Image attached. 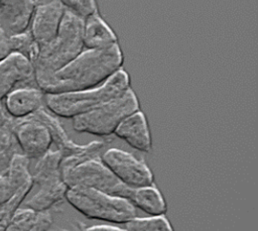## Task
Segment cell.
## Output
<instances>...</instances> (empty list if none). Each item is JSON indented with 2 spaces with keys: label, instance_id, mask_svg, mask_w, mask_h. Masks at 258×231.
Listing matches in <instances>:
<instances>
[{
  "label": "cell",
  "instance_id": "obj_15",
  "mask_svg": "<svg viewBox=\"0 0 258 231\" xmlns=\"http://www.w3.org/2000/svg\"><path fill=\"white\" fill-rule=\"evenodd\" d=\"M83 42L87 49H100L118 43V38L97 11L84 17Z\"/></svg>",
  "mask_w": 258,
  "mask_h": 231
},
{
  "label": "cell",
  "instance_id": "obj_17",
  "mask_svg": "<svg viewBox=\"0 0 258 231\" xmlns=\"http://www.w3.org/2000/svg\"><path fill=\"white\" fill-rule=\"evenodd\" d=\"M28 118L42 123L48 129L52 138V143L56 145V149L62 153V156L77 153L85 147V144H78L71 140L58 119L43 106L28 116Z\"/></svg>",
  "mask_w": 258,
  "mask_h": 231
},
{
  "label": "cell",
  "instance_id": "obj_19",
  "mask_svg": "<svg viewBox=\"0 0 258 231\" xmlns=\"http://www.w3.org/2000/svg\"><path fill=\"white\" fill-rule=\"evenodd\" d=\"M127 200L135 207L143 212L158 216L166 213V203L160 192L151 186L131 188Z\"/></svg>",
  "mask_w": 258,
  "mask_h": 231
},
{
  "label": "cell",
  "instance_id": "obj_10",
  "mask_svg": "<svg viewBox=\"0 0 258 231\" xmlns=\"http://www.w3.org/2000/svg\"><path fill=\"white\" fill-rule=\"evenodd\" d=\"M20 84L34 87V68L25 56L12 52L0 63V100Z\"/></svg>",
  "mask_w": 258,
  "mask_h": 231
},
{
  "label": "cell",
  "instance_id": "obj_4",
  "mask_svg": "<svg viewBox=\"0 0 258 231\" xmlns=\"http://www.w3.org/2000/svg\"><path fill=\"white\" fill-rule=\"evenodd\" d=\"M64 198L90 219L125 224L137 216L136 208L127 199L93 189L68 188Z\"/></svg>",
  "mask_w": 258,
  "mask_h": 231
},
{
  "label": "cell",
  "instance_id": "obj_26",
  "mask_svg": "<svg viewBox=\"0 0 258 231\" xmlns=\"http://www.w3.org/2000/svg\"><path fill=\"white\" fill-rule=\"evenodd\" d=\"M11 53L9 45V35L0 28V63Z\"/></svg>",
  "mask_w": 258,
  "mask_h": 231
},
{
  "label": "cell",
  "instance_id": "obj_13",
  "mask_svg": "<svg viewBox=\"0 0 258 231\" xmlns=\"http://www.w3.org/2000/svg\"><path fill=\"white\" fill-rule=\"evenodd\" d=\"M44 93L37 87L15 88L4 98L3 103L8 116L23 119L43 106Z\"/></svg>",
  "mask_w": 258,
  "mask_h": 231
},
{
  "label": "cell",
  "instance_id": "obj_21",
  "mask_svg": "<svg viewBox=\"0 0 258 231\" xmlns=\"http://www.w3.org/2000/svg\"><path fill=\"white\" fill-rule=\"evenodd\" d=\"M20 152L10 125L0 127V176H5L14 154Z\"/></svg>",
  "mask_w": 258,
  "mask_h": 231
},
{
  "label": "cell",
  "instance_id": "obj_14",
  "mask_svg": "<svg viewBox=\"0 0 258 231\" xmlns=\"http://www.w3.org/2000/svg\"><path fill=\"white\" fill-rule=\"evenodd\" d=\"M37 186L38 190L30 198L23 201L22 207L35 211H47L60 202L68 191V186L62 181L61 176L45 180Z\"/></svg>",
  "mask_w": 258,
  "mask_h": 231
},
{
  "label": "cell",
  "instance_id": "obj_5",
  "mask_svg": "<svg viewBox=\"0 0 258 231\" xmlns=\"http://www.w3.org/2000/svg\"><path fill=\"white\" fill-rule=\"evenodd\" d=\"M139 110V102L129 88L121 96L89 111L73 117V128L78 132L97 136H109L128 115Z\"/></svg>",
  "mask_w": 258,
  "mask_h": 231
},
{
  "label": "cell",
  "instance_id": "obj_28",
  "mask_svg": "<svg viewBox=\"0 0 258 231\" xmlns=\"http://www.w3.org/2000/svg\"><path fill=\"white\" fill-rule=\"evenodd\" d=\"M12 118H10L5 110V107H4V103L3 101L0 100V127L2 126H5L7 124L10 123Z\"/></svg>",
  "mask_w": 258,
  "mask_h": 231
},
{
  "label": "cell",
  "instance_id": "obj_1",
  "mask_svg": "<svg viewBox=\"0 0 258 231\" xmlns=\"http://www.w3.org/2000/svg\"><path fill=\"white\" fill-rule=\"evenodd\" d=\"M123 61V52L118 43L100 49L86 48L37 88L44 94L91 89L103 84L122 69Z\"/></svg>",
  "mask_w": 258,
  "mask_h": 231
},
{
  "label": "cell",
  "instance_id": "obj_7",
  "mask_svg": "<svg viewBox=\"0 0 258 231\" xmlns=\"http://www.w3.org/2000/svg\"><path fill=\"white\" fill-rule=\"evenodd\" d=\"M102 162L112 174L129 188L153 184V174L142 160L119 148H109L101 154Z\"/></svg>",
  "mask_w": 258,
  "mask_h": 231
},
{
  "label": "cell",
  "instance_id": "obj_12",
  "mask_svg": "<svg viewBox=\"0 0 258 231\" xmlns=\"http://www.w3.org/2000/svg\"><path fill=\"white\" fill-rule=\"evenodd\" d=\"M114 134L139 151L149 152L152 148L147 120L140 110L125 117L116 127Z\"/></svg>",
  "mask_w": 258,
  "mask_h": 231
},
{
  "label": "cell",
  "instance_id": "obj_8",
  "mask_svg": "<svg viewBox=\"0 0 258 231\" xmlns=\"http://www.w3.org/2000/svg\"><path fill=\"white\" fill-rule=\"evenodd\" d=\"M9 125L20 152L29 159H37L50 149L52 138L42 123L26 117L11 119Z\"/></svg>",
  "mask_w": 258,
  "mask_h": 231
},
{
  "label": "cell",
  "instance_id": "obj_27",
  "mask_svg": "<svg viewBox=\"0 0 258 231\" xmlns=\"http://www.w3.org/2000/svg\"><path fill=\"white\" fill-rule=\"evenodd\" d=\"M82 231H127L125 228H119L110 225H95L91 227H83Z\"/></svg>",
  "mask_w": 258,
  "mask_h": 231
},
{
  "label": "cell",
  "instance_id": "obj_11",
  "mask_svg": "<svg viewBox=\"0 0 258 231\" xmlns=\"http://www.w3.org/2000/svg\"><path fill=\"white\" fill-rule=\"evenodd\" d=\"M36 5L35 0H0V28L8 35L26 31Z\"/></svg>",
  "mask_w": 258,
  "mask_h": 231
},
{
  "label": "cell",
  "instance_id": "obj_18",
  "mask_svg": "<svg viewBox=\"0 0 258 231\" xmlns=\"http://www.w3.org/2000/svg\"><path fill=\"white\" fill-rule=\"evenodd\" d=\"M52 217L47 211H35L20 206L12 214L4 231H48Z\"/></svg>",
  "mask_w": 258,
  "mask_h": 231
},
{
  "label": "cell",
  "instance_id": "obj_23",
  "mask_svg": "<svg viewBox=\"0 0 258 231\" xmlns=\"http://www.w3.org/2000/svg\"><path fill=\"white\" fill-rule=\"evenodd\" d=\"M9 45L11 53H19L25 56L33 65L37 57L39 46L34 41L29 31H23L20 33L9 35Z\"/></svg>",
  "mask_w": 258,
  "mask_h": 231
},
{
  "label": "cell",
  "instance_id": "obj_2",
  "mask_svg": "<svg viewBox=\"0 0 258 231\" xmlns=\"http://www.w3.org/2000/svg\"><path fill=\"white\" fill-rule=\"evenodd\" d=\"M84 18L66 9L56 36L43 45L33 63L36 87L71 63L84 50Z\"/></svg>",
  "mask_w": 258,
  "mask_h": 231
},
{
  "label": "cell",
  "instance_id": "obj_9",
  "mask_svg": "<svg viewBox=\"0 0 258 231\" xmlns=\"http://www.w3.org/2000/svg\"><path fill=\"white\" fill-rule=\"evenodd\" d=\"M64 5L59 0H50L47 3L36 5L30 21V34L40 46L51 41L57 34Z\"/></svg>",
  "mask_w": 258,
  "mask_h": 231
},
{
  "label": "cell",
  "instance_id": "obj_20",
  "mask_svg": "<svg viewBox=\"0 0 258 231\" xmlns=\"http://www.w3.org/2000/svg\"><path fill=\"white\" fill-rule=\"evenodd\" d=\"M62 158V153L58 149H49L39 158L33 167L31 172L33 186L39 183L60 176L59 164Z\"/></svg>",
  "mask_w": 258,
  "mask_h": 231
},
{
  "label": "cell",
  "instance_id": "obj_6",
  "mask_svg": "<svg viewBox=\"0 0 258 231\" xmlns=\"http://www.w3.org/2000/svg\"><path fill=\"white\" fill-rule=\"evenodd\" d=\"M68 188L93 189L127 199L131 188L120 182L102 162L101 157L87 160L60 172Z\"/></svg>",
  "mask_w": 258,
  "mask_h": 231
},
{
  "label": "cell",
  "instance_id": "obj_3",
  "mask_svg": "<svg viewBox=\"0 0 258 231\" xmlns=\"http://www.w3.org/2000/svg\"><path fill=\"white\" fill-rule=\"evenodd\" d=\"M129 88V75L120 69L97 87L76 92L44 94L43 104L55 116L73 118L121 96Z\"/></svg>",
  "mask_w": 258,
  "mask_h": 231
},
{
  "label": "cell",
  "instance_id": "obj_25",
  "mask_svg": "<svg viewBox=\"0 0 258 231\" xmlns=\"http://www.w3.org/2000/svg\"><path fill=\"white\" fill-rule=\"evenodd\" d=\"M67 9L81 17H86L98 11L96 0H59Z\"/></svg>",
  "mask_w": 258,
  "mask_h": 231
},
{
  "label": "cell",
  "instance_id": "obj_22",
  "mask_svg": "<svg viewBox=\"0 0 258 231\" xmlns=\"http://www.w3.org/2000/svg\"><path fill=\"white\" fill-rule=\"evenodd\" d=\"M105 145L106 143L104 141H92L88 144H85V147L81 151L67 156H62L59 164L60 172L87 160L101 157V152Z\"/></svg>",
  "mask_w": 258,
  "mask_h": 231
},
{
  "label": "cell",
  "instance_id": "obj_16",
  "mask_svg": "<svg viewBox=\"0 0 258 231\" xmlns=\"http://www.w3.org/2000/svg\"><path fill=\"white\" fill-rule=\"evenodd\" d=\"M33 188V183L13 186L6 176H0V231H4L12 214L18 209Z\"/></svg>",
  "mask_w": 258,
  "mask_h": 231
},
{
  "label": "cell",
  "instance_id": "obj_24",
  "mask_svg": "<svg viewBox=\"0 0 258 231\" xmlns=\"http://www.w3.org/2000/svg\"><path fill=\"white\" fill-rule=\"evenodd\" d=\"M127 231H173L164 215L138 218L137 216L125 223Z\"/></svg>",
  "mask_w": 258,
  "mask_h": 231
}]
</instances>
